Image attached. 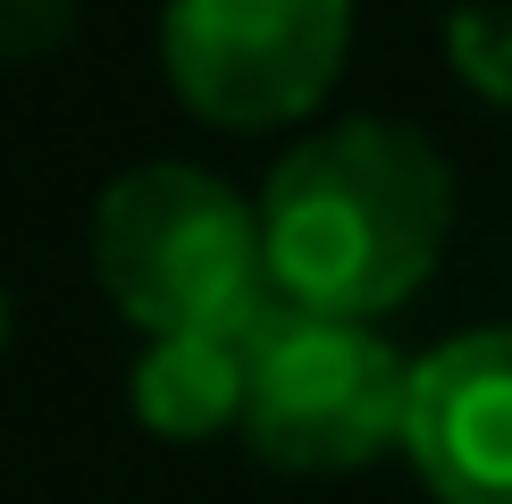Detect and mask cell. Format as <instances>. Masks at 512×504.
I'll return each instance as SVG.
<instances>
[{
    "instance_id": "5",
    "label": "cell",
    "mask_w": 512,
    "mask_h": 504,
    "mask_svg": "<svg viewBox=\"0 0 512 504\" xmlns=\"http://www.w3.org/2000/svg\"><path fill=\"white\" fill-rule=\"evenodd\" d=\"M403 454L437 504H512V328H462L412 362Z\"/></svg>"
},
{
    "instance_id": "2",
    "label": "cell",
    "mask_w": 512,
    "mask_h": 504,
    "mask_svg": "<svg viewBox=\"0 0 512 504\" xmlns=\"http://www.w3.org/2000/svg\"><path fill=\"white\" fill-rule=\"evenodd\" d=\"M93 278L152 336H244L269 303L261 219L236 185L185 160H143L93 202Z\"/></svg>"
},
{
    "instance_id": "3",
    "label": "cell",
    "mask_w": 512,
    "mask_h": 504,
    "mask_svg": "<svg viewBox=\"0 0 512 504\" xmlns=\"http://www.w3.org/2000/svg\"><path fill=\"white\" fill-rule=\"evenodd\" d=\"M412 362L378 336V320H328L269 294L244 328V446L277 471H361L403 446Z\"/></svg>"
},
{
    "instance_id": "4",
    "label": "cell",
    "mask_w": 512,
    "mask_h": 504,
    "mask_svg": "<svg viewBox=\"0 0 512 504\" xmlns=\"http://www.w3.org/2000/svg\"><path fill=\"white\" fill-rule=\"evenodd\" d=\"M353 51V0H168L160 68L177 101L227 135L311 118Z\"/></svg>"
},
{
    "instance_id": "9",
    "label": "cell",
    "mask_w": 512,
    "mask_h": 504,
    "mask_svg": "<svg viewBox=\"0 0 512 504\" xmlns=\"http://www.w3.org/2000/svg\"><path fill=\"white\" fill-rule=\"evenodd\" d=\"M0 345H9V286H0Z\"/></svg>"
},
{
    "instance_id": "7",
    "label": "cell",
    "mask_w": 512,
    "mask_h": 504,
    "mask_svg": "<svg viewBox=\"0 0 512 504\" xmlns=\"http://www.w3.org/2000/svg\"><path fill=\"white\" fill-rule=\"evenodd\" d=\"M454 68L512 110V9H454Z\"/></svg>"
},
{
    "instance_id": "8",
    "label": "cell",
    "mask_w": 512,
    "mask_h": 504,
    "mask_svg": "<svg viewBox=\"0 0 512 504\" xmlns=\"http://www.w3.org/2000/svg\"><path fill=\"white\" fill-rule=\"evenodd\" d=\"M68 26H76V0H0V59L59 51Z\"/></svg>"
},
{
    "instance_id": "6",
    "label": "cell",
    "mask_w": 512,
    "mask_h": 504,
    "mask_svg": "<svg viewBox=\"0 0 512 504\" xmlns=\"http://www.w3.org/2000/svg\"><path fill=\"white\" fill-rule=\"evenodd\" d=\"M126 395H135L143 429L177 437V446L236 429L244 420V336H152Z\"/></svg>"
},
{
    "instance_id": "1",
    "label": "cell",
    "mask_w": 512,
    "mask_h": 504,
    "mask_svg": "<svg viewBox=\"0 0 512 504\" xmlns=\"http://www.w3.org/2000/svg\"><path fill=\"white\" fill-rule=\"evenodd\" d=\"M269 294L328 320H378L412 303L454 236V168L420 126L345 118L269 168L261 202Z\"/></svg>"
}]
</instances>
